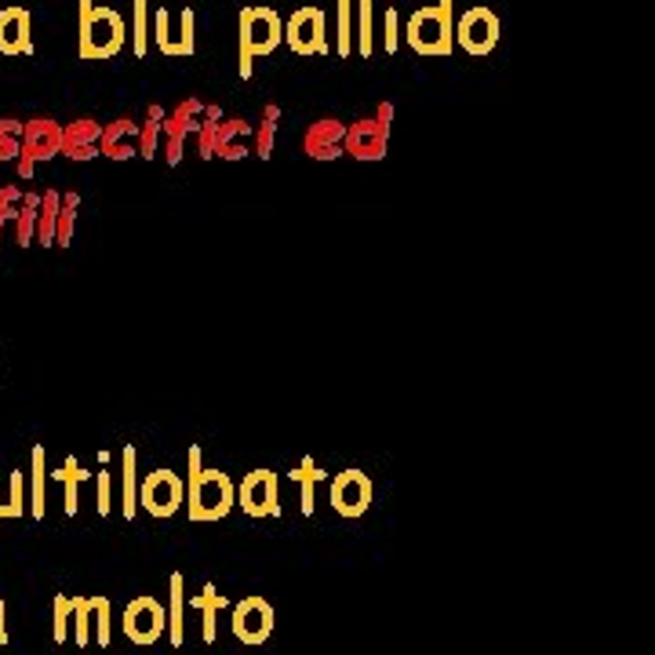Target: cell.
Returning <instances> with one entry per match:
<instances>
[{
    "label": "cell",
    "mask_w": 655,
    "mask_h": 655,
    "mask_svg": "<svg viewBox=\"0 0 655 655\" xmlns=\"http://www.w3.org/2000/svg\"><path fill=\"white\" fill-rule=\"evenodd\" d=\"M190 517L194 521H222L237 506V488L222 470H204L201 448L190 444Z\"/></svg>",
    "instance_id": "obj_1"
},
{
    "label": "cell",
    "mask_w": 655,
    "mask_h": 655,
    "mask_svg": "<svg viewBox=\"0 0 655 655\" xmlns=\"http://www.w3.org/2000/svg\"><path fill=\"white\" fill-rule=\"evenodd\" d=\"M136 463H139V452L136 444H128L125 452H120V510H125V517L131 521L139 510V473H136Z\"/></svg>",
    "instance_id": "obj_23"
},
{
    "label": "cell",
    "mask_w": 655,
    "mask_h": 655,
    "mask_svg": "<svg viewBox=\"0 0 655 655\" xmlns=\"http://www.w3.org/2000/svg\"><path fill=\"white\" fill-rule=\"evenodd\" d=\"M62 481V488H66V514H77V506H81V484L87 481V477H95V473H87L81 463L77 459H66L62 466H59V473H55Z\"/></svg>",
    "instance_id": "obj_29"
},
{
    "label": "cell",
    "mask_w": 655,
    "mask_h": 655,
    "mask_svg": "<svg viewBox=\"0 0 655 655\" xmlns=\"http://www.w3.org/2000/svg\"><path fill=\"white\" fill-rule=\"evenodd\" d=\"M168 641H172V648H183V641H186V580H183V572H172V580H168Z\"/></svg>",
    "instance_id": "obj_22"
},
{
    "label": "cell",
    "mask_w": 655,
    "mask_h": 655,
    "mask_svg": "<svg viewBox=\"0 0 655 655\" xmlns=\"http://www.w3.org/2000/svg\"><path fill=\"white\" fill-rule=\"evenodd\" d=\"M95 601V612H92V634H95V645L109 648V641H114V634H109V601L106 597H92Z\"/></svg>",
    "instance_id": "obj_40"
},
{
    "label": "cell",
    "mask_w": 655,
    "mask_h": 655,
    "mask_svg": "<svg viewBox=\"0 0 655 655\" xmlns=\"http://www.w3.org/2000/svg\"><path fill=\"white\" fill-rule=\"evenodd\" d=\"M372 477L364 470H342L336 473V481H331V510H336L339 517H364L372 506Z\"/></svg>",
    "instance_id": "obj_15"
},
{
    "label": "cell",
    "mask_w": 655,
    "mask_h": 655,
    "mask_svg": "<svg viewBox=\"0 0 655 655\" xmlns=\"http://www.w3.org/2000/svg\"><path fill=\"white\" fill-rule=\"evenodd\" d=\"M22 197H26V194H19L15 186H4V190H0V241H4V230L8 226H15Z\"/></svg>",
    "instance_id": "obj_41"
},
{
    "label": "cell",
    "mask_w": 655,
    "mask_h": 655,
    "mask_svg": "<svg viewBox=\"0 0 655 655\" xmlns=\"http://www.w3.org/2000/svg\"><path fill=\"white\" fill-rule=\"evenodd\" d=\"M237 506L248 517H281V492L273 470H252L237 488Z\"/></svg>",
    "instance_id": "obj_14"
},
{
    "label": "cell",
    "mask_w": 655,
    "mask_h": 655,
    "mask_svg": "<svg viewBox=\"0 0 655 655\" xmlns=\"http://www.w3.org/2000/svg\"><path fill=\"white\" fill-rule=\"evenodd\" d=\"M394 103H379L375 117H364L358 125H347V153L358 161H383L390 147Z\"/></svg>",
    "instance_id": "obj_5"
},
{
    "label": "cell",
    "mask_w": 655,
    "mask_h": 655,
    "mask_svg": "<svg viewBox=\"0 0 655 655\" xmlns=\"http://www.w3.org/2000/svg\"><path fill=\"white\" fill-rule=\"evenodd\" d=\"M328 19L320 8H299L284 22V44L295 55H325L328 51Z\"/></svg>",
    "instance_id": "obj_10"
},
{
    "label": "cell",
    "mask_w": 655,
    "mask_h": 655,
    "mask_svg": "<svg viewBox=\"0 0 655 655\" xmlns=\"http://www.w3.org/2000/svg\"><path fill=\"white\" fill-rule=\"evenodd\" d=\"M164 117H168V109H161V106H150V109H147V120L139 125V157H147V161L157 157L161 131H164Z\"/></svg>",
    "instance_id": "obj_28"
},
{
    "label": "cell",
    "mask_w": 655,
    "mask_h": 655,
    "mask_svg": "<svg viewBox=\"0 0 655 655\" xmlns=\"http://www.w3.org/2000/svg\"><path fill=\"white\" fill-rule=\"evenodd\" d=\"M92 612H95L92 597H73V645L77 648H87L95 641V634H92Z\"/></svg>",
    "instance_id": "obj_35"
},
{
    "label": "cell",
    "mask_w": 655,
    "mask_h": 655,
    "mask_svg": "<svg viewBox=\"0 0 655 655\" xmlns=\"http://www.w3.org/2000/svg\"><path fill=\"white\" fill-rule=\"evenodd\" d=\"M55 153H62V125L51 117H33L26 120V131H22V153L15 161L19 179H30L33 168L40 161H51Z\"/></svg>",
    "instance_id": "obj_7"
},
{
    "label": "cell",
    "mask_w": 655,
    "mask_h": 655,
    "mask_svg": "<svg viewBox=\"0 0 655 655\" xmlns=\"http://www.w3.org/2000/svg\"><path fill=\"white\" fill-rule=\"evenodd\" d=\"M103 125L92 117H81L73 125H62V153L70 161H92V157H103L98 142H103Z\"/></svg>",
    "instance_id": "obj_17"
},
{
    "label": "cell",
    "mask_w": 655,
    "mask_h": 655,
    "mask_svg": "<svg viewBox=\"0 0 655 655\" xmlns=\"http://www.w3.org/2000/svg\"><path fill=\"white\" fill-rule=\"evenodd\" d=\"M30 51H33L30 11L4 8L0 11V55H30Z\"/></svg>",
    "instance_id": "obj_18"
},
{
    "label": "cell",
    "mask_w": 655,
    "mask_h": 655,
    "mask_svg": "<svg viewBox=\"0 0 655 655\" xmlns=\"http://www.w3.org/2000/svg\"><path fill=\"white\" fill-rule=\"evenodd\" d=\"M77 40H81V59H114L125 48L128 26L114 8H98L95 0H81V26H77Z\"/></svg>",
    "instance_id": "obj_2"
},
{
    "label": "cell",
    "mask_w": 655,
    "mask_h": 655,
    "mask_svg": "<svg viewBox=\"0 0 655 655\" xmlns=\"http://www.w3.org/2000/svg\"><path fill=\"white\" fill-rule=\"evenodd\" d=\"M292 477L299 481V488H303V503H299V506H303V514L309 517V514H314V492H317V484L325 481L328 473L320 470V466H317L314 459H303V463H299L295 470H292Z\"/></svg>",
    "instance_id": "obj_33"
},
{
    "label": "cell",
    "mask_w": 655,
    "mask_h": 655,
    "mask_svg": "<svg viewBox=\"0 0 655 655\" xmlns=\"http://www.w3.org/2000/svg\"><path fill=\"white\" fill-rule=\"evenodd\" d=\"M186 503V481L175 470H153L139 484V506L150 517H175Z\"/></svg>",
    "instance_id": "obj_9"
},
{
    "label": "cell",
    "mask_w": 655,
    "mask_h": 655,
    "mask_svg": "<svg viewBox=\"0 0 655 655\" xmlns=\"http://www.w3.org/2000/svg\"><path fill=\"white\" fill-rule=\"evenodd\" d=\"M22 131L26 125L15 117H0V161H19L22 153Z\"/></svg>",
    "instance_id": "obj_37"
},
{
    "label": "cell",
    "mask_w": 655,
    "mask_h": 655,
    "mask_svg": "<svg viewBox=\"0 0 655 655\" xmlns=\"http://www.w3.org/2000/svg\"><path fill=\"white\" fill-rule=\"evenodd\" d=\"M277 125H281V106H262V117H259V128H255V139H252V153L255 157H270L273 153V136H277Z\"/></svg>",
    "instance_id": "obj_30"
},
{
    "label": "cell",
    "mask_w": 655,
    "mask_h": 655,
    "mask_svg": "<svg viewBox=\"0 0 655 655\" xmlns=\"http://www.w3.org/2000/svg\"><path fill=\"white\" fill-rule=\"evenodd\" d=\"M248 139H252V128L248 120H237V117H222L219 125V139H215V157L222 161H241L248 157Z\"/></svg>",
    "instance_id": "obj_20"
},
{
    "label": "cell",
    "mask_w": 655,
    "mask_h": 655,
    "mask_svg": "<svg viewBox=\"0 0 655 655\" xmlns=\"http://www.w3.org/2000/svg\"><path fill=\"white\" fill-rule=\"evenodd\" d=\"M98 150H103V157H109V161H128L131 153H139V125H136V120H128V117L106 125Z\"/></svg>",
    "instance_id": "obj_19"
},
{
    "label": "cell",
    "mask_w": 655,
    "mask_h": 655,
    "mask_svg": "<svg viewBox=\"0 0 655 655\" xmlns=\"http://www.w3.org/2000/svg\"><path fill=\"white\" fill-rule=\"evenodd\" d=\"M44 506H48V470H44V448L37 444L30 455V514L44 521Z\"/></svg>",
    "instance_id": "obj_25"
},
{
    "label": "cell",
    "mask_w": 655,
    "mask_h": 655,
    "mask_svg": "<svg viewBox=\"0 0 655 655\" xmlns=\"http://www.w3.org/2000/svg\"><path fill=\"white\" fill-rule=\"evenodd\" d=\"M353 0H336V55L339 59H350L353 55Z\"/></svg>",
    "instance_id": "obj_32"
},
{
    "label": "cell",
    "mask_w": 655,
    "mask_h": 655,
    "mask_svg": "<svg viewBox=\"0 0 655 655\" xmlns=\"http://www.w3.org/2000/svg\"><path fill=\"white\" fill-rule=\"evenodd\" d=\"M230 601L215 590V583H204V590L197 594V597H190V608H197V612H201V638H204V645H215V638H219V612Z\"/></svg>",
    "instance_id": "obj_21"
},
{
    "label": "cell",
    "mask_w": 655,
    "mask_h": 655,
    "mask_svg": "<svg viewBox=\"0 0 655 655\" xmlns=\"http://www.w3.org/2000/svg\"><path fill=\"white\" fill-rule=\"evenodd\" d=\"M383 48L390 55L401 48V15H397L394 4L386 8V15H383Z\"/></svg>",
    "instance_id": "obj_42"
},
{
    "label": "cell",
    "mask_w": 655,
    "mask_h": 655,
    "mask_svg": "<svg viewBox=\"0 0 655 655\" xmlns=\"http://www.w3.org/2000/svg\"><path fill=\"white\" fill-rule=\"evenodd\" d=\"M95 484H98V514H109V506H114V473H95Z\"/></svg>",
    "instance_id": "obj_43"
},
{
    "label": "cell",
    "mask_w": 655,
    "mask_h": 655,
    "mask_svg": "<svg viewBox=\"0 0 655 655\" xmlns=\"http://www.w3.org/2000/svg\"><path fill=\"white\" fill-rule=\"evenodd\" d=\"M219 125H222V109L219 106H204V120H201V128H197V153H201L204 161L215 157Z\"/></svg>",
    "instance_id": "obj_36"
},
{
    "label": "cell",
    "mask_w": 655,
    "mask_h": 655,
    "mask_svg": "<svg viewBox=\"0 0 655 655\" xmlns=\"http://www.w3.org/2000/svg\"><path fill=\"white\" fill-rule=\"evenodd\" d=\"M8 641V623H4V601H0V645Z\"/></svg>",
    "instance_id": "obj_44"
},
{
    "label": "cell",
    "mask_w": 655,
    "mask_h": 655,
    "mask_svg": "<svg viewBox=\"0 0 655 655\" xmlns=\"http://www.w3.org/2000/svg\"><path fill=\"white\" fill-rule=\"evenodd\" d=\"M40 194H26L19 204V215H15V244H22V248H30L33 241H37V215H40Z\"/></svg>",
    "instance_id": "obj_27"
},
{
    "label": "cell",
    "mask_w": 655,
    "mask_h": 655,
    "mask_svg": "<svg viewBox=\"0 0 655 655\" xmlns=\"http://www.w3.org/2000/svg\"><path fill=\"white\" fill-rule=\"evenodd\" d=\"M237 37H241V77L248 81L255 73V59L277 51V44L284 40V19L273 8H241Z\"/></svg>",
    "instance_id": "obj_3"
},
{
    "label": "cell",
    "mask_w": 655,
    "mask_h": 655,
    "mask_svg": "<svg viewBox=\"0 0 655 655\" xmlns=\"http://www.w3.org/2000/svg\"><path fill=\"white\" fill-rule=\"evenodd\" d=\"M59 208H62V194L44 190L40 215H37V244H44V248H51L55 237H59Z\"/></svg>",
    "instance_id": "obj_26"
},
{
    "label": "cell",
    "mask_w": 655,
    "mask_h": 655,
    "mask_svg": "<svg viewBox=\"0 0 655 655\" xmlns=\"http://www.w3.org/2000/svg\"><path fill=\"white\" fill-rule=\"evenodd\" d=\"M201 120H204V103L194 95L183 98L175 109H168V117H164V161H168L172 168L183 161L186 139H190V131L201 128Z\"/></svg>",
    "instance_id": "obj_12"
},
{
    "label": "cell",
    "mask_w": 655,
    "mask_h": 655,
    "mask_svg": "<svg viewBox=\"0 0 655 655\" xmlns=\"http://www.w3.org/2000/svg\"><path fill=\"white\" fill-rule=\"evenodd\" d=\"M353 15H358V51L369 59L375 51V0H353Z\"/></svg>",
    "instance_id": "obj_34"
},
{
    "label": "cell",
    "mask_w": 655,
    "mask_h": 655,
    "mask_svg": "<svg viewBox=\"0 0 655 655\" xmlns=\"http://www.w3.org/2000/svg\"><path fill=\"white\" fill-rule=\"evenodd\" d=\"M495 40H499V19L492 8H470L455 22V44H459L466 55L481 59V55L495 48Z\"/></svg>",
    "instance_id": "obj_13"
},
{
    "label": "cell",
    "mask_w": 655,
    "mask_h": 655,
    "mask_svg": "<svg viewBox=\"0 0 655 655\" xmlns=\"http://www.w3.org/2000/svg\"><path fill=\"white\" fill-rule=\"evenodd\" d=\"M70 623H73V597L55 594V627H51L55 645H66V641H70Z\"/></svg>",
    "instance_id": "obj_39"
},
{
    "label": "cell",
    "mask_w": 655,
    "mask_h": 655,
    "mask_svg": "<svg viewBox=\"0 0 655 655\" xmlns=\"http://www.w3.org/2000/svg\"><path fill=\"white\" fill-rule=\"evenodd\" d=\"M405 40H408V48L419 55H448L452 40H455L452 0H437L434 8H419L416 15H408Z\"/></svg>",
    "instance_id": "obj_4"
},
{
    "label": "cell",
    "mask_w": 655,
    "mask_h": 655,
    "mask_svg": "<svg viewBox=\"0 0 655 655\" xmlns=\"http://www.w3.org/2000/svg\"><path fill=\"white\" fill-rule=\"evenodd\" d=\"M303 153L314 161H336L347 153V125L336 117H320L306 128L303 136Z\"/></svg>",
    "instance_id": "obj_16"
},
{
    "label": "cell",
    "mask_w": 655,
    "mask_h": 655,
    "mask_svg": "<svg viewBox=\"0 0 655 655\" xmlns=\"http://www.w3.org/2000/svg\"><path fill=\"white\" fill-rule=\"evenodd\" d=\"M77 204H81V194H62V208H59V237H55V248H70V244H73Z\"/></svg>",
    "instance_id": "obj_38"
},
{
    "label": "cell",
    "mask_w": 655,
    "mask_h": 655,
    "mask_svg": "<svg viewBox=\"0 0 655 655\" xmlns=\"http://www.w3.org/2000/svg\"><path fill=\"white\" fill-rule=\"evenodd\" d=\"M26 510H30V503H26V473H19V470L0 473V521L22 517Z\"/></svg>",
    "instance_id": "obj_24"
},
{
    "label": "cell",
    "mask_w": 655,
    "mask_h": 655,
    "mask_svg": "<svg viewBox=\"0 0 655 655\" xmlns=\"http://www.w3.org/2000/svg\"><path fill=\"white\" fill-rule=\"evenodd\" d=\"M120 627H125V638L131 641V645L150 648L168 634V608H164L157 597H147V594L131 597Z\"/></svg>",
    "instance_id": "obj_6"
},
{
    "label": "cell",
    "mask_w": 655,
    "mask_h": 655,
    "mask_svg": "<svg viewBox=\"0 0 655 655\" xmlns=\"http://www.w3.org/2000/svg\"><path fill=\"white\" fill-rule=\"evenodd\" d=\"M194 26H197L194 8H183L179 15H172L168 8L153 11V40H157V48L164 55H194L197 51Z\"/></svg>",
    "instance_id": "obj_11"
},
{
    "label": "cell",
    "mask_w": 655,
    "mask_h": 655,
    "mask_svg": "<svg viewBox=\"0 0 655 655\" xmlns=\"http://www.w3.org/2000/svg\"><path fill=\"white\" fill-rule=\"evenodd\" d=\"M131 51L136 59L150 51V0H131Z\"/></svg>",
    "instance_id": "obj_31"
},
{
    "label": "cell",
    "mask_w": 655,
    "mask_h": 655,
    "mask_svg": "<svg viewBox=\"0 0 655 655\" xmlns=\"http://www.w3.org/2000/svg\"><path fill=\"white\" fill-rule=\"evenodd\" d=\"M230 627H233V638L248 648H259L270 641L273 627H277V612L266 597H244V601L233 605V616H230Z\"/></svg>",
    "instance_id": "obj_8"
}]
</instances>
